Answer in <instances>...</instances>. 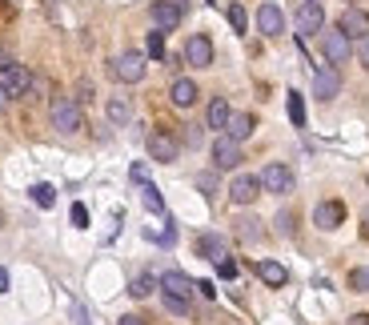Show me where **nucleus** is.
Wrapping results in <instances>:
<instances>
[{"label": "nucleus", "instance_id": "18", "mask_svg": "<svg viewBox=\"0 0 369 325\" xmlns=\"http://www.w3.org/2000/svg\"><path fill=\"white\" fill-rule=\"evenodd\" d=\"M337 28H341L345 37H365V32H369V16L361 13V8H345Z\"/></svg>", "mask_w": 369, "mask_h": 325}, {"label": "nucleus", "instance_id": "42", "mask_svg": "<svg viewBox=\"0 0 369 325\" xmlns=\"http://www.w3.org/2000/svg\"><path fill=\"white\" fill-rule=\"evenodd\" d=\"M117 325H145V317H136V313H124V317H121Z\"/></svg>", "mask_w": 369, "mask_h": 325}, {"label": "nucleus", "instance_id": "37", "mask_svg": "<svg viewBox=\"0 0 369 325\" xmlns=\"http://www.w3.org/2000/svg\"><path fill=\"white\" fill-rule=\"evenodd\" d=\"M85 100H93V85L81 81V85H76V105H85Z\"/></svg>", "mask_w": 369, "mask_h": 325}, {"label": "nucleus", "instance_id": "10", "mask_svg": "<svg viewBox=\"0 0 369 325\" xmlns=\"http://www.w3.org/2000/svg\"><path fill=\"white\" fill-rule=\"evenodd\" d=\"M257 197H261V177L237 173L233 181H229V201H233V205H253Z\"/></svg>", "mask_w": 369, "mask_h": 325}, {"label": "nucleus", "instance_id": "26", "mask_svg": "<svg viewBox=\"0 0 369 325\" xmlns=\"http://www.w3.org/2000/svg\"><path fill=\"white\" fill-rule=\"evenodd\" d=\"M289 121H293L297 129H305V100H301V93H289Z\"/></svg>", "mask_w": 369, "mask_h": 325}, {"label": "nucleus", "instance_id": "14", "mask_svg": "<svg viewBox=\"0 0 369 325\" xmlns=\"http://www.w3.org/2000/svg\"><path fill=\"white\" fill-rule=\"evenodd\" d=\"M197 97H201V88H197V81H189V76H177V81L169 85V100L177 105V109H193Z\"/></svg>", "mask_w": 369, "mask_h": 325}, {"label": "nucleus", "instance_id": "1", "mask_svg": "<svg viewBox=\"0 0 369 325\" xmlns=\"http://www.w3.org/2000/svg\"><path fill=\"white\" fill-rule=\"evenodd\" d=\"M49 121H52V129H57V133H64V137H73V133H81V129H85V113H81L76 97H52Z\"/></svg>", "mask_w": 369, "mask_h": 325}, {"label": "nucleus", "instance_id": "17", "mask_svg": "<svg viewBox=\"0 0 369 325\" xmlns=\"http://www.w3.org/2000/svg\"><path fill=\"white\" fill-rule=\"evenodd\" d=\"M197 253L205 257V261H213V265L221 261V257H229V253H225V237H221V233H201V237H197Z\"/></svg>", "mask_w": 369, "mask_h": 325}, {"label": "nucleus", "instance_id": "24", "mask_svg": "<svg viewBox=\"0 0 369 325\" xmlns=\"http://www.w3.org/2000/svg\"><path fill=\"white\" fill-rule=\"evenodd\" d=\"M141 201H145V209L148 213H165V197H160V189L157 185H141Z\"/></svg>", "mask_w": 369, "mask_h": 325}, {"label": "nucleus", "instance_id": "45", "mask_svg": "<svg viewBox=\"0 0 369 325\" xmlns=\"http://www.w3.org/2000/svg\"><path fill=\"white\" fill-rule=\"evenodd\" d=\"M4 105H8V97H4V93H0V109H4Z\"/></svg>", "mask_w": 369, "mask_h": 325}, {"label": "nucleus", "instance_id": "13", "mask_svg": "<svg viewBox=\"0 0 369 325\" xmlns=\"http://www.w3.org/2000/svg\"><path fill=\"white\" fill-rule=\"evenodd\" d=\"M257 28L265 32V37H281L285 32V13L273 4V0H265V4L257 8Z\"/></svg>", "mask_w": 369, "mask_h": 325}, {"label": "nucleus", "instance_id": "9", "mask_svg": "<svg viewBox=\"0 0 369 325\" xmlns=\"http://www.w3.org/2000/svg\"><path fill=\"white\" fill-rule=\"evenodd\" d=\"M241 165V141H233L229 133H221V137L213 141V169H237Z\"/></svg>", "mask_w": 369, "mask_h": 325}, {"label": "nucleus", "instance_id": "3", "mask_svg": "<svg viewBox=\"0 0 369 325\" xmlns=\"http://www.w3.org/2000/svg\"><path fill=\"white\" fill-rule=\"evenodd\" d=\"M145 149H148V157L153 161H160V165H172L177 157H181V145H177V137L172 133H165V129H153L145 137Z\"/></svg>", "mask_w": 369, "mask_h": 325}, {"label": "nucleus", "instance_id": "30", "mask_svg": "<svg viewBox=\"0 0 369 325\" xmlns=\"http://www.w3.org/2000/svg\"><path fill=\"white\" fill-rule=\"evenodd\" d=\"M229 25H233V32H245L249 28V16H245L241 4H229Z\"/></svg>", "mask_w": 369, "mask_h": 325}, {"label": "nucleus", "instance_id": "36", "mask_svg": "<svg viewBox=\"0 0 369 325\" xmlns=\"http://www.w3.org/2000/svg\"><path fill=\"white\" fill-rule=\"evenodd\" d=\"M277 233H281V237L293 233V213H281V217H277Z\"/></svg>", "mask_w": 369, "mask_h": 325}, {"label": "nucleus", "instance_id": "33", "mask_svg": "<svg viewBox=\"0 0 369 325\" xmlns=\"http://www.w3.org/2000/svg\"><path fill=\"white\" fill-rule=\"evenodd\" d=\"M353 52H357V61H361V69H369V32H365V37H357Z\"/></svg>", "mask_w": 369, "mask_h": 325}, {"label": "nucleus", "instance_id": "8", "mask_svg": "<svg viewBox=\"0 0 369 325\" xmlns=\"http://www.w3.org/2000/svg\"><path fill=\"white\" fill-rule=\"evenodd\" d=\"M148 16H153V25H157L160 32H172V28L181 25L184 4H181V0H153V8H148Z\"/></svg>", "mask_w": 369, "mask_h": 325}, {"label": "nucleus", "instance_id": "27", "mask_svg": "<svg viewBox=\"0 0 369 325\" xmlns=\"http://www.w3.org/2000/svg\"><path fill=\"white\" fill-rule=\"evenodd\" d=\"M237 233H241V241H257L261 237V221L257 217H241V221H237Z\"/></svg>", "mask_w": 369, "mask_h": 325}, {"label": "nucleus", "instance_id": "7", "mask_svg": "<svg viewBox=\"0 0 369 325\" xmlns=\"http://www.w3.org/2000/svg\"><path fill=\"white\" fill-rule=\"evenodd\" d=\"M325 28V8L317 0H301L297 4V37H317Z\"/></svg>", "mask_w": 369, "mask_h": 325}, {"label": "nucleus", "instance_id": "44", "mask_svg": "<svg viewBox=\"0 0 369 325\" xmlns=\"http://www.w3.org/2000/svg\"><path fill=\"white\" fill-rule=\"evenodd\" d=\"M0 293H8V273L0 269Z\"/></svg>", "mask_w": 369, "mask_h": 325}, {"label": "nucleus", "instance_id": "31", "mask_svg": "<svg viewBox=\"0 0 369 325\" xmlns=\"http://www.w3.org/2000/svg\"><path fill=\"white\" fill-rule=\"evenodd\" d=\"M349 289L353 293H369V269H353L349 273Z\"/></svg>", "mask_w": 369, "mask_h": 325}, {"label": "nucleus", "instance_id": "16", "mask_svg": "<svg viewBox=\"0 0 369 325\" xmlns=\"http://www.w3.org/2000/svg\"><path fill=\"white\" fill-rule=\"evenodd\" d=\"M160 289H165V293H177V297H189V301H193V293H197L193 277H184L181 269H169V273H160Z\"/></svg>", "mask_w": 369, "mask_h": 325}, {"label": "nucleus", "instance_id": "19", "mask_svg": "<svg viewBox=\"0 0 369 325\" xmlns=\"http://www.w3.org/2000/svg\"><path fill=\"white\" fill-rule=\"evenodd\" d=\"M257 277H261V281H265V285L281 289L285 281H289V269H285L281 261H257Z\"/></svg>", "mask_w": 369, "mask_h": 325}, {"label": "nucleus", "instance_id": "15", "mask_svg": "<svg viewBox=\"0 0 369 325\" xmlns=\"http://www.w3.org/2000/svg\"><path fill=\"white\" fill-rule=\"evenodd\" d=\"M313 221H317V229L333 233V229L345 221V205H341V201H321L317 209H313Z\"/></svg>", "mask_w": 369, "mask_h": 325}, {"label": "nucleus", "instance_id": "43", "mask_svg": "<svg viewBox=\"0 0 369 325\" xmlns=\"http://www.w3.org/2000/svg\"><path fill=\"white\" fill-rule=\"evenodd\" d=\"M349 325H369V313H357V317H349Z\"/></svg>", "mask_w": 369, "mask_h": 325}, {"label": "nucleus", "instance_id": "2", "mask_svg": "<svg viewBox=\"0 0 369 325\" xmlns=\"http://www.w3.org/2000/svg\"><path fill=\"white\" fill-rule=\"evenodd\" d=\"M28 88H33V73H28L25 64L0 57V93L4 97H25Z\"/></svg>", "mask_w": 369, "mask_h": 325}, {"label": "nucleus", "instance_id": "11", "mask_svg": "<svg viewBox=\"0 0 369 325\" xmlns=\"http://www.w3.org/2000/svg\"><path fill=\"white\" fill-rule=\"evenodd\" d=\"M184 64H193V69H209L213 64V40L193 32V37L184 40Z\"/></svg>", "mask_w": 369, "mask_h": 325}, {"label": "nucleus", "instance_id": "38", "mask_svg": "<svg viewBox=\"0 0 369 325\" xmlns=\"http://www.w3.org/2000/svg\"><path fill=\"white\" fill-rule=\"evenodd\" d=\"M129 177H133L136 185H145V181H148V165H133V169H129Z\"/></svg>", "mask_w": 369, "mask_h": 325}, {"label": "nucleus", "instance_id": "39", "mask_svg": "<svg viewBox=\"0 0 369 325\" xmlns=\"http://www.w3.org/2000/svg\"><path fill=\"white\" fill-rule=\"evenodd\" d=\"M184 141L197 149V145H201V129H197V125H184Z\"/></svg>", "mask_w": 369, "mask_h": 325}, {"label": "nucleus", "instance_id": "21", "mask_svg": "<svg viewBox=\"0 0 369 325\" xmlns=\"http://www.w3.org/2000/svg\"><path fill=\"white\" fill-rule=\"evenodd\" d=\"M253 129H257L253 113H233L229 117V125H225V133H229L233 141H245V137H253Z\"/></svg>", "mask_w": 369, "mask_h": 325}, {"label": "nucleus", "instance_id": "41", "mask_svg": "<svg viewBox=\"0 0 369 325\" xmlns=\"http://www.w3.org/2000/svg\"><path fill=\"white\" fill-rule=\"evenodd\" d=\"M197 293H201V297H213L217 289H213V281H197Z\"/></svg>", "mask_w": 369, "mask_h": 325}, {"label": "nucleus", "instance_id": "5", "mask_svg": "<svg viewBox=\"0 0 369 325\" xmlns=\"http://www.w3.org/2000/svg\"><path fill=\"white\" fill-rule=\"evenodd\" d=\"M261 189H265V193H277V197L293 193V173H289V165H281V161L265 165V169H261Z\"/></svg>", "mask_w": 369, "mask_h": 325}, {"label": "nucleus", "instance_id": "46", "mask_svg": "<svg viewBox=\"0 0 369 325\" xmlns=\"http://www.w3.org/2000/svg\"><path fill=\"white\" fill-rule=\"evenodd\" d=\"M209 4H217V0H209Z\"/></svg>", "mask_w": 369, "mask_h": 325}, {"label": "nucleus", "instance_id": "35", "mask_svg": "<svg viewBox=\"0 0 369 325\" xmlns=\"http://www.w3.org/2000/svg\"><path fill=\"white\" fill-rule=\"evenodd\" d=\"M69 217H73L76 229H88V209H85V205H73V213H69Z\"/></svg>", "mask_w": 369, "mask_h": 325}, {"label": "nucleus", "instance_id": "22", "mask_svg": "<svg viewBox=\"0 0 369 325\" xmlns=\"http://www.w3.org/2000/svg\"><path fill=\"white\" fill-rule=\"evenodd\" d=\"M229 117H233V109H229V100H225V97H213V100H209V113H205L209 129H221V133H225V125H229Z\"/></svg>", "mask_w": 369, "mask_h": 325}, {"label": "nucleus", "instance_id": "6", "mask_svg": "<svg viewBox=\"0 0 369 325\" xmlns=\"http://www.w3.org/2000/svg\"><path fill=\"white\" fill-rule=\"evenodd\" d=\"M321 52H325V61L337 69V64H345L349 57H353V37H345L341 28H333V32L321 37Z\"/></svg>", "mask_w": 369, "mask_h": 325}, {"label": "nucleus", "instance_id": "34", "mask_svg": "<svg viewBox=\"0 0 369 325\" xmlns=\"http://www.w3.org/2000/svg\"><path fill=\"white\" fill-rule=\"evenodd\" d=\"M197 189L205 193V197H213V193H217V177H213V173H201L197 177Z\"/></svg>", "mask_w": 369, "mask_h": 325}, {"label": "nucleus", "instance_id": "12", "mask_svg": "<svg viewBox=\"0 0 369 325\" xmlns=\"http://www.w3.org/2000/svg\"><path fill=\"white\" fill-rule=\"evenodd\" d=\"M337 93H341V76H337V69H333V64H321L317 73H313V97L333 100Z\"/></svg>", "mask_w": 369, "mask_h": 325}, {"label": "nucleus", "instance_id": "29", "mask_svg": "<svg viewBox=\"0 0 369 325\" xmlns=\"http://www.w3.org/2000/svg\"><path fill=\"white\" fill-rule=\"evenodd\" d=\"M145 49H148V57H153V61H165V32H160V28H157V32H148V45H145Z\"/></svg>", "mask_w": 369, "mask_h": 325}, {"label": "nucleus", "instance_id": "25", "mask_svg": "<svg viewBox=\"0 0 369 325\" xmlns=\"http://www.w3.org/2000/svg\"><path fill=\"white\" fill-rule=\"evenodd\" d=\"M160 281L153 273H141V277H133V285H129V293H133V297H148V293H153V289H157Z\"/></svg>", "mask_w": 369, "mask_h": 325}, {"label": "nucleus", "instance_id": "40", "mask_svg": "<svg viewBox=\"0 0 369 325\" xmlns=\"http://www.w3.org/2000/svg\"><path fill=\"white\" fill-rule=\"evenodd\" d=\"M73 321H76V325H88V313H85V305H73Z\"/></svg>", "mask_w": 369, "mask_h": 325}, {"label": "nucleus", "instance_id": "28", "mask_svg": "<svg viewBox=\"0 0 369 325\" xmlns=\"http://www.w3.org/2000/svg\"><path fill=\"white\" fill-rule=\"evenodd\" d=\"M33 201H37L40 209H52V205H57V189L52 185H33Z\"/></svg>", "mask_w": 369, "mask_h": 325}, {"label": "nucleus", "instance_id": "4", "mask_svg": "<svg viewBox=\"0 0 369 325\" xmlns=\"http://www.w3.org/2000/svg\"><path fill=\"white\" fill-rule=\"evenodd\" d=\"M109 73H112V81H121V85H136V81L145 76V57H141V52H121V57H112Z\"/></svg>", "mask_w": 369, "mask_h": 325}, {"label": "nucleus", "instance_id": "23", "mask_svg": "<svg viewBox=\"0 0 369 325\" xmlns=\"http://www.w3.org/2000/svg\"><path fill=\"white\" fill-rule=\"evenodd\" d=\"M160 305H165L169 313H177V317H189V313H193V301L177 297V293H165V289H160Z\"/></svg>", "mask_w": 369, "mask_h": 325}, {"label": "nucleus", "instance_id": "32", "mask_svg": "<svg viewBox=\"0 0 369 325\" xmlns=\"http://www.w3.org/2000/svg\"><path fill=\"white\" fill-rule=\"evenodd\" d=\"M217 277H225V281H233V277H237V261H233V257H221V261H217Z\"/></svg>", "mask_w": 369, "mask_h": 325}, {"label": "nucleus", "instance_id": "20", "mask_svg": "<svg viewBox=\"0 0 369 325\" xmlns=\"http://www.w3.org/2000/svg\"><path fill=\"white\" fill-rule=\"evenodd\" d=\"M105 117H109L112 125H129V121H133V100H129V97H109Z\"/></svg>", "mask_w": 369, "mask_h": 325}]
</instances>
